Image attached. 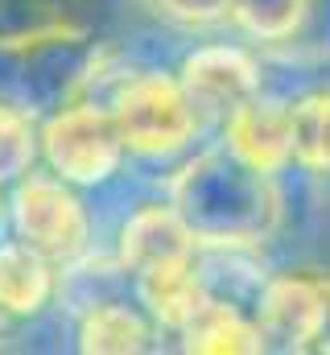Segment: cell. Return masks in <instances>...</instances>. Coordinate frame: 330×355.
I'll list each match as a JSON object with an SVG mask.
<instances>
[{
  "mask_svg": "<svg viewBox=\"0 0 330 355\" xmlns=\"http://www.w3.org/2000/svg\"><path fill=\"white\" fill-rule=\"evenodd\" d=\"M169 207L207 248H256L281 227L277 174L248 166L227 145H215L182 166L169 182Z\"/></svg>",
  "mask_w": 330,
  "mask_h": 355,
  "instance_id": "cell-1",
  "label": "cell"
},
{
  "mask_svg": "<svg viewBox=\"0 0 330 355\" xmlns=\"http://www.w3.org/2000/svg\"><path fill=\"white\" fill-rule=\"evenodd\" d=\"M107 107L116 116L124 149L137 157H173L202 128V116L190 103L186 87L177 83V75L165 71H141L124 79Z\"/></svg>",
  "mask_w": 330,
  "mask_h": 355,
  "instance_id": "cell-2",
  "label": "cell"
},
{
  "mask_svg": "<svg viewBox=\"0 0 330 355\" xmlns=\"http://www.w3.org/2000/svg\"><path fill=\"white\" fill-rule=\"evenodd\" d=\"M37 153L46 170L75 190L103 186L120 174L128 149L107 103H62L37 124Z\"/></svg>",
  "mask_w": 330,
  "mask_h": 355,
  "instance_id": "cell-3",
  "label": "cell"
},
{
  "mask_svg": "<svg viewBox=\"0 0 330 355\" xmlns=\"http://www.w3.org/2000/svg\"><path fill=\"white\" fill-rule=\"evenodd\" d=\"M8 223L17 240L54 265H67L91 248V215L75 186L37 166L8 186Z\"/></svg>",
  "mask_w": 330,
  "mask_h": 355,
  "instance_id": "cell-4",
  "label": "cell"
},
{
  "mask_svg": "<svg viewBox=\"0 0 330 355\" xmlns=\"http://www.w3.org/2000/svg\"><path fill=\"white\" fill-rule=\"evenodd\" d=\"M252 322L260 331L264 352H318L327 327V277L318 272L268 277Z\"/></svg>",
  "mask_w": 330,
  "mask_h": 355,
  "instance_id": "cell-5",
  "label": "cell"
},
{
  "mask_svg": "<svg viewBox=\"0 0 330 355\" xmlns=\"http://www.w3.org/2000/svg\"><path fill=\"white\" fill-rule=\"evenodd\" d=\"M177 83L186 87L190 103L198 107L202 120H227L240 103L260 95V62L248 54L244 46H198L182 58Z\"/></svg>",
  "mask_w": 330,
  "mask_h": 355,
  "instance_id": "cell-6",
  "label": "cell"
},
{
  "mask_svg": "<svg viewBox=\"0 0 330 355\" xmlns=\"http://www.w3.org/2000/svg\"><path fill=\"white\" fill-rule=\"evenodd\" d=\"M190 257H198V244H194V236L186 232V223L177 219V211L169 202L137 207L124 219L120 240H116V265L128 272V281L149 272V268L190 261Z\"/></svg>",
  "mask_w": 330,
  "mask_h": 355,
  "instance_id": "cell-7",
  "label": "cell"
},
{
  "mask_svg": "<svg viewBox=\"0 0 330 355\" xmlns=\"http://www.w3.org/2000/svg\"><path fill=\"white\" fill-rule=\"evenodd\" d=\"M223 145L232 153H240L248 166L268 170V174H281L293 162V145H289V103L252 95L248 103H240L223 120Z\"/></svg>",
  "mask_w": 330,
  "mask_h": 355,
  "instance_id": "cell-8",
  "label": "cell"
},
{
  "mask_svg": "<svg viewBox=\"0 0 330 355\" xmlns=\"http://www.w3.org/2000/svg\"><path fill=\"white\" fill-rule=\"evenodd\" d=\"M58 289V265L25 240H0V318H33Z\"/></svg>",
  "mask_w": 330,
  "mask_h": 355,
  "instance_id": "cell-9",
  "label": "cell"
},
{
  "mask_svg": "<svg viewBox=\"0 0 330 355\" xmlns=\"http://www.w3.org/2000/svg\"><path fill=\"white\" fill-rule=\"evenodd\" d=\"M75 343L87 355H137L153 347V318L124 297H107L79 310Z\"/></svg>",
  "mask_w": 330,
  "mask_h": 355,
  "instance_id": "cell-10",
  "label": "cell"
},
{
  "mask_svg": "<svg viewBox=\"0 0 330 355\" xmlns=\"http://www.w3.org/2000/svg\"><path fill=\"white\" fill-rule=\"evenodd\" d=\"M132 289H137V302L141 310L162 322L169 331H177L202 302H207V281L198 272V257L190 261H173V265H162V268H149L141 277H132Z\"/></svg>",
  "mask_w": 330,
  "mask_h": 355,
  "instance_id": "cell-11",
  "label": "cell"
},
{
  "mask_svg": "<svg viewBox=\"0 0 330 355\" xmlns=\"http://www.w3.org/2000/svg\"><path fill=\"white\" fill-rule=\"evenodd\" d=\"M182 347L198 355H252L264 352L256 322L248 318L244 310H236L232 302L207 293V302L177 327Z\"/></svg>",
  "mask_w": 330,
  "mask_h": 355,
  "instance_id": "cell-12",
  "label": "cell"
},
{
  "mask_svg": "<svg viewBox=\"0 0 330 355\" xmlns=\"http://www.w3.org/2000/svg\"><path fill=\"white\" fill-rule=\"evenodd\" d=\"M293 162L310 174H330V91H310L289 103Z\"/></svg>",
  "mask_w": 330,
  "mask_h": 355,
  "instance_id": "cell-13",
  "label": "cell"
},
{
  "mask_svg": "<svg viewBox=\"0 0 330 355\" xmlns=\"http://www.w3.org/2000/svg\"><path fill=\"white\" fill-rule=\"evenodd\" d=\"M314 0H227V17L252 42H293L310 25Z\"/></svg>",
  "mask_w": 330,
  "mask_h": 355,
  "instance_id": "cell-14",
  "label": "cell"
},
{
  "mask_svg": "<svg viewBox=\"0 0 330 355\" xmlns=\"http://www.w3.org/2000/svg\"><path fill=\"white\" fill-rule=\"evenodd\" d=\"M42 162L37 153V116L0 103V186H12Z\"/></svg>",
  "mask_w": 330,
  "mask_h": 355,
  "instance_id": "cell-15",
  "label": "cell"
},
{
  "mask_svg": "<svg viewBox=\"0 0 330 355\" xmlns=\"http://www.w3.org/2000/svg\"><path fill=\"white\" fill-rule=\"evenodd\" d=\"M153 4L182 25H211L227 17V0H153Z\"/></svg>",
  "mask_w": 330,
  "mask_h": 355,
  "instance_id": "cell-16",
  "label": "cell"
},
{
  "mask_svg": "<svg viewBox=\"0 0 330 355\" xmlns=\"http://www.w3.org/2000/svg\"><path fill=\"white\" fill-rule=\"evenodd\" d=\"M318 352H330V277H327V327H322V343Z\"/></svg>",
  "mask_w": 330,
  "mask_h": 355,
  "instance_id": "cell-17",
  "label": "cell"
},
{
  "mask_svg": "<svg viewBox=\"0 0 330 355\" xmlns=\"http://www.w3.org/2000/svg\"><path fill=\"white\" fill-rule=\"evenodd\" d=\"M4 190H8V186H0V227L8 223V194H4Z\"/></svg>",
  "mask_w": 330,
  "mask_h": 355,
  "instance_id": "cell-18",
  "label": "cell"
}]
</instances>
